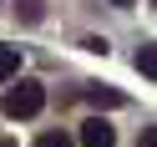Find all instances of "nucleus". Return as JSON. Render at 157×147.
<instances>
[{
    "instance_id": "obj_1",
    "label": "nucleus",
    "mask_w": 157,
    "mask_h": 147,
    "mask_svg": "<svg viewBox=\"0 0 157 147\" xmlns=\"http://www.w3.org/2000/svg\"><path fill=\"white\" fill-rule=\"evenodd\" d=\"M41 106H46V86L41 81H21V86L5 91V117H10V122H25V117H36Z\"/></svg>"
},
{
    "instance_id": "obj_2",
    "label": "nucleus",
    "mask_w": 157,
    "mask_h": 147,
    "mask_svg": "<svg viewBox=\"0 0 157 147\" xmlns=\"http://www.w3.org/2000/svg\"><path fill=\"white\" fill-rule=\"evenodd\" d=\"M81 147H117V132L101 122V117H91V122L81 127Z\"/></svg>"
},
{
    "instance_id": "obj_3",
    "label": "nucleus",
    "mask_w": 157,
    "mask_h": 147,
    "mask_svg": "<svg viewBox=\"0 0 157 147\" xmlns=\"http://www.w3.org/2000/svg\"><path fill=\"white\" fill-rule=\"evenodd\" d=\"M15 71H21V51H15V46H0V86L10 81Z\"/></svg>"
},
{
    "instance_id": "obj_4",
    "label": "nucleus",
    "mask_w": 157,
    "mask_h": 147,
    "mask_svg": "<svg viewBox=\"0 0 157 147\" xmlns=\"http://www.w3.org/2000/svg\"><path fill=\"white\" fill-rule=\"evenodd\" d=\"M86 96H91V106H122V102H127V96H122V91H112V86H91Z\"/></svg>"
},
{
    "instance_id": "obj_5",
    "label": "nucleus",
    "mask_w": 157,
    "mask_h": 147,
    "mask_svg": "<svg viewBox=\"0 0 157 147\" xmlns=\"http://www.w3.org/2000/svg\"><path fill=\"white\" fill-rule=\"evenodd\" d=\"M15 10H21V21H25V25H36V21L46 15V0H15Z\"/></svg>"
},
{
    "instance_id": "obj_6",
    "label": "nucleus",
    "mask_w": 157,
    "mask_h": 147,
    "mask_svg": "<svg viewBox=\"0 0 157 147\" xmlns=\"http://www.w3.org/2000/svg\"><path fill=\"white\" fill-rule=\"evenodd\" d=\"M137 71H142V76L157 71V51H152V46H142V51H137Z\"/></svg>"
},
{
    "instance_id": "obj_7",
    "label": "nucleus",
    "mask_w": 157,
    "mask_h": 147,
    "mask_svg": "<svg viewBox=\"0 0 157 147\" xmlns=\"http://www.w3.org/2000/svg\"><path fill=\"white\" fill-rule=\"evenodd\" d=\"M36 147H71V137H66V132H41Z\"/></svg>"
},
{
    "instance_id": "obj_8",
    "label": "nucleus",
    "mask_w": 157,
    "mask_h": 147,
    "mask_svg": "<svg viewBox=\"0 0 157 147\" xmlns=\"http://www.w3.org/2000/svg\"><path fill=\"white\" fill-rule=\"evenodd\" d=\"M137 147H157V137H152V127H147V132L137 137Z\"/></svg>"
},
{
    "instance_id": "obj_9",
    "label": "nucleus",
    "mask_w": 157,
    "mask_h": 147,
    "mask_svg": "<svg viewBox=\"0 0 157 147\" xmlns=\"http://www.w3.org/2000/svg\"><path fill=\"white\" fill-rule=\"evenodd\" d=\"M0 147H15V142H10V137H0Z\"/></svg>"
},
{
    "instance_id": "obj_10",
    "label": "nucleus",
    "mask_w": 157,
    "mask_h": 147,
    "mask_svg": "<svg viewBox=\"0 0 157 147\" xmlns=\"http://www.w3.org/2000/svg\"><path fill=\"white\" fill-rule=\"evenodd\" d=\"M112 5H132V0H112Z\"/></svg>"
}]
</instances>
